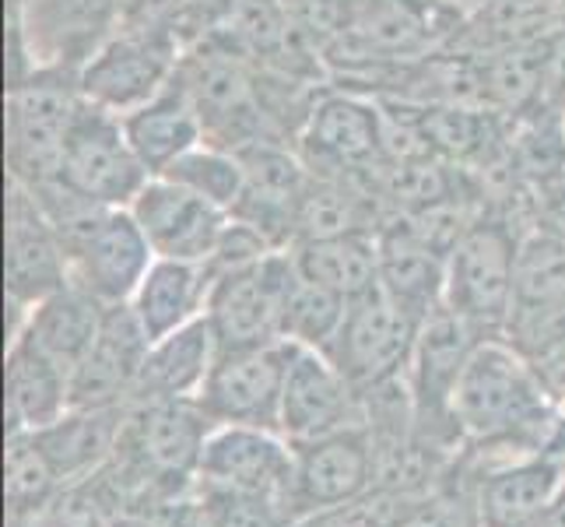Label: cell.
Wrapping results in <instances>:
<instances>
[{"mask_svg":"<svg viewBox=\"0 0 565 527\" xmlns=\"http://www.w3.org/2000/svg\"><path fill=\"white\" fill-rule=\"evenodd\" d=\"M186 46L166 29L120 25L77 71V85L88 103L130 113L134 106L159 95L183 61Z\"/></svg>","mask_w":565,"mask_h":527,"instance_id":"obj_8","label":"cell"},{"mask_svg":"<svg viewBox=\"0 0 565 527\" xmlns=\"http://www.w3.org/2000/svg\"><path fill=\"white\" fill-rule=\"evenodd\" d=\"M355 394L359 390L327 351L288 345V373L281 390V436L291 443H306L352 425Z\"/></svg>","mask_w":565,"mask_h":527,"instance_id":"obj_17","label":"cell"},{"mask_svg":"<svg viewBox=\"0 0 565 527\" xmlns=\"http://www.w3.org/2000/svg\"><path fill=\"white\" fill-rule=\"evenodd\" d=\"M505 335L516 338L520 351H544L565 338V240L558 232H531L520 240Z\"/></svg>","mask_w":565,"mask_h":527,"instance_id":"obj_16","label":"cell"},{"mask_svg":"<svg viewBox=\"0 0 565 527\" xmlns=\"http://www.w3.org/2000/svg\"><path fill=\"white\" fill-rule=\"evenodd\" d=\"M562 138H565V116H562Z\"/></svg>","mask_w":565,"mask_h":527,"instance_id":"obj_37","label":"cell"},{"mask_svg":"<svg viewBox=\"0 0 565 527\" xmlns=\"http://www.w3.org/2000/svg\"><path fill=\"white\" fill-rule=\"evenodd\" d=\"M56 520L61 527H120V506L103 485L85 482L56 503Z\"/></svg>","mask_w":565,"mask_h":527,"instance_id":"obj_34","label":"cell"},{"mask_svg":"<svg viewBox=\"0 0 565 527\" xmlns=\"http://www.w3.org/2000/svg\"><path fill=\"white\" fill-rule=\"evenodd\" d=\"M218 335L207 317L183 324L172 335L151 341L138 380V401H193L218 359Z\"/></svg>","mask_w":565,"mask_h":527,"instance_id":"obj_22","label":"cell"},{"mask_svg":"<svg viewBox=\"0 0 565 527\" xmlns=\"http://www.w3.org/2000/svg\"><path fill=\"white\" fill-rule=\"evenodd\" d=\"M207 292H211L207 264L154 257L145 282L134 292L130 309L138 314L145 335L151 341H159L172 335V330H180L183 324L204 317Z\"/></svg>","mask_w":565,"mask_h":527,"instance_id":"obj_28","label":"cell"},{"mask_svg":"<svg viewBox=\"0 0 565 527\" xmlns=\"http://www.w3.org/2000/svg\"><path fill=\"white\" fill-rule=\"evenodd\" d=\"M148 180L151 172L127 138L124 116L85 99L64 145L61 183L88 204L130 208Z\"/></svg>","mask_w":565,"mask_h":527,"instance_id":"obj_7","label":"cell"},{"mask_svg":"<svg viewBox=\"0 0 565 527\" xmlns=\"http://www.w3.org/2000/svg\"><path fill=\"white\" fill-rule=\"evenodd\" d=\"M291 446H296L291 506H296L299 520L359 499L373 478V446L359 425H344L338 433Z\"/></svg>","mask_w":565,"mask_h":527,"instance_id":"obj_18","label":"cell"},{"mask_svg":"<svg viewBox=\"0 0 565 527\" xmlns=\"http://www.w3.org/2000/svg\"><path fill=\"white\" fill-rule=\"evenodd\" d=\"M478 341H481L478 330L446 306H439L436 314L422 324L412 366H407V373H412L415 422L422 429L425 425L436 429L446 422L457 429L454 394H457L460 373H463V366H467V359H471Z\"/></svg>","mask_w":565,"mask_h":527,"instance_id":"obj_20","label":"cell"},{"mask_svg":"<svg viewBox=\"0 0 565 527\" xmlns=\"http://www.w3.org/2000/svg\"><path fill=\"white\" fill-rule=\"evenodd\" d=\"M562 464L527 457L489 475L478 496L481 527H544L562 493Z\"/></svg>","mask_w":565,"mask_h":527,"instance_id":"obj_27","label":"cell"},{"mask_svg":"<svg viewBox=\"0 0 565 527\" xmlns=\"http://www.w3.org/2000/svg\"><path fill=\"white\" fill-rule=\"evenodd\" d=\"M106 303H99L82 285H64L43 303H35L22 324L14 327V335L32 341L43 356H50L56 366H64L74 377V369L82 366L88 348L103 327Z\"/></svg>","mask_w":565,"mask_h":527,"instance_id":"obj_25","label":"cell"},{"mask_svg":"<svg viewBox=\"0 0 565 527\" xmlns=\"http://www.w3.org/2000/svg\"><path fill=\"white\" fill-rule=\"evenodd\" d=\"M85 95L77 71H32L8 85V180L39 193L61 183V159Z\"/></svg>","mask_w":565,"mask_h":527,"instance_id":"obj_2","label":"cell"},{"mask_svg":"<svg viewBox=\"0 0 565 527\" xmlns=\"http://www.w3.org/2000/svg\"><path fill=\"white\" fill-rule=\"evenodd\" d=\"M211 429L214 422L201 412L198 401H138V408L124 419L116 461L145 485L151 482L169 489L172 482L198 475Z\"/></svg>","mask_w":565,"mask_h":527,"instance_id":"obj_10","label":"cell"},{"mask_svg":"<svg viewBox=\"0 0 565 527\" xmlns=\"http://www.w3.org/2000/svg\"><path fill=\"white\" fill-rule=\"evenodd\" d=\"M53 225L64 240L74 285L106 306L134 299L154 264V250L130 208L77 204Z\"/></svg>","mask_w":565,"mask_h":527,"instance_id":"obj_4","label":"cell"},{"mask_svg":"<svg viewBox=\"0 0 565 527\" xmlns=\"http://www.w3.org/2000/svg\"><path fill=\"white\" fill-rule=\"evenodd\" d=\"M4 383L11 422L8 433H35L71 412V373L22 335H11Z\"/></svg>","mask_w":565,"mask_h":527,"instance_id":"obj_26","label":"cell"},{"mask_svg":"<svg viewBox=\"0 0 565 527\" xmlns=\"http://www.w3.org/2000/svg\"><path fill=\"white\" fill-rule=\"evenodd\" d=\"M401 527H481V520L478 506H467L463 499H433L415 506Z\"/></svg>","mask_w":565,"mask_h":527,"instance_id":"obj_35","label":"cell"},{"mask_svg":"<svg viewBox=\"0 0 565 527\" xmlns=\"http://www.w3.org/2000/svg\"><path fill=\"white\" fill-rule=\"evenodd\" d=\"M344 317H348V299H341L334 292H327L299 275L296 288H291V296H288V306H285L281 341L327 351L334 345Z\"/></svg>","mask_w":565,"mask_h":527,"instance_id":"obj_31","label":"cell"},{"mask_svg":"<svg viewBox=\"0 0 565 527\" xmlns=\"http://www.w3.org/2000/svg\"><path fill=\"white\" fill-rule=\"evenodd\" d=\"M124 408H71L56 422L35 429L32 440L56 478L85 482L116 457L124 433Z\"/></svg>","mask_w":565,"mask_h":527,"instance_id":"obj_24","label":"cell"},{"mask_svg":"<svg viewBox=\"0 0 565 527\" xmlns=\"http://www.w3.org/2000/svg\"><path fill=\"white\" fill-rule=\"evenodd\" d=\"M8 229H4V278L8 303L14 314H29L35 303H43L53 292L71 285L67 250L50 214L32 193L8 180Z\"/></svg>","mask_w":565,"mask_h":527,"instance_id":"obj_13","label":"cell"},{"mask_svg":"<svg viewBox=\"0 0 565 527\" xmlns=\"http://www.w3.org/2000/svg\"><path fill=\"white\" fill-rule=\"evenodd\" d=\"M422 320L390 296L383 285L348 303V317L327 356L355 390H376L394 383L415 356Z\"/></svg>","mask_w":565,"mask_h":527,"instance_id":"obj_9","label":"cell"},{"mask_svg":"<svg viewBox=\"0 0 565 527\" xmlns=\"http://www.w3.org/2000/svg\"><path fill=\"white\" fill-rule=\"evenodd\" d=\"M124 130L151 176H162L186 151L204 145L201 113L177 77L148 103L124 113Z\"/></svg>","mask_w":565,"mask_h":527,"instance_id":"obj_23","label":"cell"},{"mask_svg":"<svg viewBox=\"0 0 565 527\" xmlns=\"http://www.w3.org/2000/svg\"><path fill=\"white\" fill-rule=\"evenodd\" d=\"M544 527H565V485H562V493H558V499L552 506L548 520H544Z\"/></svg>","mask_w":565,"mask_h":527,"instance_id":"obj_36","label":"cell"},{"mask_svg":"<svg viewBox=\"0 0 565 527\" xmlns=\"http://www.w3.org/2000/svg\"><path fill=\"white\" fill-rule=\"evenodd\" d=\"M446 250L412 222L380 229V285L422 324L443 306Z\"/></svg>","mask_w":565,"mask_h":527,"instance_id":"obj_21","label":"cell"},{"mask_svg":"<svg viewBox=\"0 0 565 527\" xmlns=\"http://www.w3.org/2000/svg\"><path fill=\"white\" fill-rule=\"evenodd\" d=\"M148 348L151 338L130 303L106 306L99 335L71 377V408H120L124 398L138 394Z\"/></svg>","mask_w":565,"mask_h":527,"instance_id":"obj_19","label":"cell"},{"mask_svg":"<svg viewBox=\"0 0 565 527\" xmlns=\"http://www.w3.org/2000/svg\"><path fill=\"white\" fill-rule=\"evenodd\" d=\"M130 214L138 219L154 257L190 264H207L232 225L228 211L193 193L190 187L169 180V176H151L145 190L134 198Z\"/></svg>","mask_w":565,"mask_h":527,"instance_id":"obj_14","label":"cell"},{"mask_svg":"<svg viewBox=\"0 0 565 527\" xmlns=\"http://www.w3.org/2000/svg\"><path fill=\"white\" fill-rule=\"evenodd\" d=\"M285 373L288 341L222 348L193 401L214 425H257L281 433Z\"/></svg>","mask_w":565,"mask_h":527,"instance_id":"obj_11","label":"cell"},{"mask_svg":"<svg viewBox=\"0 0 565 527\" xmlns=\"http://www.w3.org/2000/svg\"><path fill=\"white\" fill-rule=\"evenodd\" d=\"M291 257L302 278L348 303L380 285V232H338V236L299 240L291 246Z\"/></svg>","mask_w":565,"mask_h":527,"instance_id":"obj_29","label":"cell"},{"mask_svg":"<svg viewBox=\"0 0 565 527\" xmlns=\"http://www.w3.org/2000/svg\"><path fill=\"white\" fill-rule=\"evenodd\" d=\"M124 0H8L11 82L32 71H82L120 29Z\"/></svg>","mask_w":565,"mask_h":527,"instance_id":"obj_3","label":"cell"},{"mask_svg":"<svg viewBox=\"0 0 565 527\" xmlns=\"http://www.w3.org/2000/svg\"><path fill=\"white\" fill-rule=\"evenodd\" d=\"M299 282L291 250H267L246 264L214 271L204 317L211 320L222 348L281 341L285 306Z\"/></svg>","mask_w":565,"mask_h":527,"instance_id":"obj_5","label":"cell"},{"mask_svg":"<svg viewBox=\"0 0 565 527\" xmlns=\"http://www.w3.org/2000/svg\"><path fill=\"white\" fill-rule=\"evenodd\" d=\"M198 478L211 489L267 496L285 503L291 514V482H296V446L281 433L257 425H214L201 451ZM299 520V517H296Z\"/></svg>","mask_w":565,"mask_h":527,"instance_id":"obj_12","label":"cell"},{"mask_svg":"<svg viewBox=\"0 0 565 527\" xmlns=\"http://www.w3.org/2000/svg\"><path fill=\"white\" fill-rule=\"evenodd\" d=\"M4 467H8L4 493L14 514H29L35 506H43L46 496L53 493V485L61 482L50 461L43 457V451L35 446L32 433H8Z\"/></svg>","mask_w":565,"mask_h":527,"instance_id":"obj_32","label":"cell"},{"mask_svg":"<svg viewBox=\"0 0 565 527\" xmlns=\"http://www.w3.org/2000/svg\"><path fill=\"white\" fill-rule=\"evenodd\" d=\"M454 419L471 440L513 443L541 436L552 419V404L516 345L481 338L460 373Z\"/></svg>","mask_w":565,"mask_h":527,"instance_id":"obj_1","label":"cell"},{"mask_svg":"<svg viewBox=\"0 0 565 527\" xmlns=\"http://www.w3.org/2000/svg\"><path fill=\"white\" fill-rule=\"evenodd\" d=\"M299 141L313 169L365 172L390 151V124L383 109L362 95L330 92L309 103Z\"/></svg>","mask_w":565,"mask_h":527,"instance_id":"obj_15","label":"cell"},{"mask_svg":"<svg viewBox=\"0 0 565 527\" xmlns=\"http://www.w3.org/2000/svg\"><path fill=\"white\" fill-rule=\"evenodd\" d=\"M162 176L190 187L193 193H201L211 204H218L222 211H236L246 190V166L239 159V151H228L218 145H198L186 151L183 159L172 162Z\"/></svg>","mask_w":565,"mask_h":527,"instance_id":"obj_30","label":"cell"},{"mask_svg":"<svg viewBox=\"0 0 565 527\" xmlns=\"http://www.w3.org/2000/svg\"><path fill=\"white\" fill-rule=\"evenodd\" d=\"M359 0H281L288 25L313 53H330L352 29Z\"/></svg>","mask_w":565,"mask_h":527,"instance_id":"obj_33","label":"cell"},{"mask_svg":"<svg viewBox=\"0 0 565 527\" xmlns=\"http://www.w3.org/2000/svg\"><path fill=\"white\" fill-rule=\"evenodd\" d=\"M516 253L520 240L505 222L481 219L463 225L446 250L443 306L463 317L478 335L505 330L516 288Z\"/></svg>","mask_w":565,"mask_h":527,"instance_id":"obj_6","label":"cell"}]
</instances>
